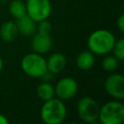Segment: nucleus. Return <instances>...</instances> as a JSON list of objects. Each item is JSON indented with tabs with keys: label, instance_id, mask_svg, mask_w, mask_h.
Returning a JSON list of instances; mask_svg holds the SVG:
<instances>
[{
	"label": "nucleus",
	"instance_id": "16",
	"mask_svg": "<svg viewBox=\"0 0 124 124\" xmlns=\"http://www.w3.org/2000/svg\"><path fill=\"white\" fill-rule=\"evenodd\" d=\"M118 60L113 56V55H108L106 54V56L104 57L103 61H102V67L106 72L111 73L114 72L117 67H118Z\"/></svg>",
	"mask_w": 124,
	"mask_h": 124
},
{
	"label": "nucleus",
	"instance_id": "19",
	"mask_svg": "<svg viewBox=\"0 0 124 124\" xmlns=\"http://www.w3.org/2000/svg\"><path fill=\"white\" fill-rule=\"evenodd\" d=\"M116 25H117V28L119 29L120 32H124V15L123 14H121L119 16V17L117 18Z\"/></svg>",
	"mask_w": 124,
	"mask_h": 124
},
{
	"label": "nucleus",
	"instance_id": "5",
	"mask_svg": "<svg viewBox=\"0 0 124 124\" xmlns=\"http://www.w3.org/2000/svg\"><path fill=\"white\" fill-rule=\"evenodd\" d=\"M100 106L97 101L91 97H82L77 104V112L78 117L86 123H94L98 120Z\"/></svg>",
	"mask_w": 124,
	"mask_h": 124
},
{
	"label": "nucleus",
	"instance_id": "3",
	"mask_svg": "<svg viewBox=\"0 0 124 124\" xmlns=\"http://www.w3.org/2000/svg\"><path fill=\"white\" fill-rule=\"evenodd\" d=\"M20 68L27 76L39 78L47 71L46 59L42 54L36 52L27 53L20 61Z\"/></svg>",
	"mask_w": 124,
	"mask_h": 124
},
{
	"label": "nucleus",
	"instance_id": "9",
	"mask_svg": "<svg viewBox=\"0 0 124 124\" xmlns=\"http://www.w3.org/2000/svg\"><path fill=\"white\" fill-rule=\"evenodd\" d=\"M52 46V39L49 34H43L35 32L31 39V47L34 52L45 54L50 50Z\"/></svg>",
	"mask_w": 124,
	"mask_h": 124
},
{
	"label": "nucleus",
	"instance_id": "21",
	"mask_svg": "<svg viewBox=\"0 0 124 124\" xmlns=\"http://www.w3.org/2000/svg\"><path fill=\"white\" fill-rule=\"evenodd\" d=\"M3 65H4V63H3V59H2V57L0 56V73H1L2 70H3Z\"/></svg>",
	"mask_w": 124,
	"mask_h": 124
},
{
	"label": "nucleus",
	"instance_id": "18",
	"mask_svg": "<svg viewBox=\"0 0 124 124\" xmlns=\"http://www.w3.org/2000/svg\"><path fill=\"white\" fill-rule=\"evenodd\" d=\"M52 29L51 23L46 19H43L41 21L37 22V26H36V31L39 33H43V34H50V31Z\"/></svg>",
	"mask_w": 124,
	"mask_h": 124
},
{
	"label": "nucleus",
	"instance_id": "1",
	"mask_svg": "<svg viewBox=\"0 0 124 124\" xmlns=\"http://www.w3.org/2000/svg\"><path fill=\"white\" fill-rule=\"evenodd\" d=\"M114 35L107 29H97L93 31L87 39L88 50L94 55L108 54L115 43Z\"/></svg>",
	"mask_w": 124,
	"mask_h": 124
},
{
	"label": "nucleus",
	"instance_id": "20",
	"mask_svg": "<svg viewBox=\"0 0 124 124\" xmlns=\"http://www.w3.org/2000/svg\"><path fill=\"white\" fill-rule=\"evenodd\" d=\"M0 124H9V119L2 113H0Z\"/></svg>",
	"mask_w": 124,
	"mask_h": 124
},
{
	"label": "nucleus",
	"instance_id": "10",
	"mask_svg": "<svg viewBox=\"0 0 124 124\" xmlns=\"http://www.w3.org/2000/svg\"><path fill=\"white\" fill-rule=\"evenodd\" d=\"M66 57L61 52H54L49 55L46 60V68L47 71L52 75H56L61 73L66 67Z\"/></svg>",
	"mask_w": 124,
	"mask_h": 124
},
{
	"label": "nucleus",
	"instance_id": "7",
	"mask_svg": "<svg viewBox=\"0 0 124 124\" xmlns=\"http://www.w3.org/2000/svg\"><path fill=\"white\" fill-rule=\"evenodd\" d=\"M78 90V82L75 78L70 77L62 78L57 81L54 86V94L55 96L62 100H70L76 96Z\"/></svg>",
	"mask_w": 124,
	"mask_h": 124
},
{
	"label": "nucleus",
	"instance_id": "8",
	"mask_svg": "<svg viewBox=\"0 0 124 124\" xmlns=\"http://www.w3.org/2000/svg\"><path fill=\"white\" fill-rule=\"evenodd\" d=\"M106 92L115 100L124 98V78L121 74L113 73L109 75L104 83Z\"/></svg>",
	"mask_w": 124,
	"mask_h": 124
},
{
	"label": "nucleus",
	"instance_id": "14",
	"mask_svg": "<svg viewBox=\"0 0 124 124\" xmlns=\"http://www.w3.org/2000/svg\"><path fill=\"white\" fill-rule=\"evenodd\" d=\"M36 94L39 99L42 101H47L55 96L54 94V86L49 81H43L41 82L36 89Z\"/></svg>",
	"mask_w": 124,
	"mask_h": 124
},
{
	"label": "nucleus",
	"instance_id": "4",
	"mask_svg": "<svg viewBox=\"0 0 124 124\" xmlns=\"http://www.w3.org/2000/svg\"><path fill=\"white\" fill-rule=\"evenodd\" d=\"M98 119L102 124H121L124 121V106L119 101H109L100 107Z\"/></svg>",
	"mask_w": 124,
	"mask_h": 124
},
{
	"label": "nucleus",
	"instance_id": "12",
	"mask_svg": "<svg viewBox=\"0 0 124 124\" xmlns=\"http://www.w3.org/2000/svg\"><path fill=\"white\" fill-rule=\"evenodd\" d=\"M18 36V30L16 21L7 20L0 26V37L6 43L14 42Z\"/></svg>",
	"mask_w": 124,
	"mask_h": 124
},
{
	"label": "nucleus",
	"instance_id": "17",
	"mask_svg": "<svg viewBox=\"0 0 124 124\" xmlns=\"http://www.w3.org/2000/svg\"><path fill=\"white\" fill-rule=\"evenodd\" d=\"M111 51L113 52V56L118 61H123L124 60V39L120 38L118 40H115V43Z\"/></svg>",
	"mask_w": 124,
	"mask_h": 124
},
{
	"label": "nucleus",
	"instance_id": "11",
	"mask_svg": "<svg viewBox=\"0 0 124 124\" xmlns=\"http://www.w3.org/2000/svg\"><path fill=\"white\" fill-rule=\"evenodd\" d=\"M16 24L18 30V34L23 36H31L36 32L37 22L33 20L29 16L24 15L16 19Z\"/></svg>",
	"mask_w": 124,
	"mask_h": 124
},
{
	"label": "nucleus",
	"instance_id": "13",
	"mask_svg": "<svg viewBox=\"0 0 124 124\" xmlns=\"http://www.w3.org/2000/svg\"><path fill=\"white\" fill-rule=\"evenodd\" d=\"M95 63V56L90 50L81 51L76 58V64L78 69L87 71L93 67Z\"/></svg>",
	"mask_w": 124,
	"mask_h": 124
},
{
	"label": "nucleus",
	"instance_id": "15",
	"mask_svg": "<svg viewBox=\"0 0 124 124\" xmlns=\"http://www.w3.org/2000/svg\"><path fill=\"white\" fill-rule=\"evenodd\" d=\"M9 12L14 18H18L26 15V6L25 2L22 0H13L9 4Z\"/></svg>",
	"mask_w": 124,
	"mask_h": 124
},
{
	"label": "nucleus",
	"instance_id": "6",
	"mask_svg": "<svg viewBox=\"0 0 124 124\" xmlns=\"http://www.w3.org/2000/svg\"><path fill=\"white\" fill-rule=\"evenodd\" d=\"M26 15L36 22L46 19L51 13L49 0H26Z\"/></svg>",
	"mask_w": 124,
	"mask_h": 124
},
{
	"label": "nucleus",
	"instance_id": "2",
	"mask_svg": "<svg viewBox=\"0 0 124 124\" xmlns=\"http://www.w3.org/2000/svg\"><path fill=\"white\" fill-rule=\"evenodd\" d=\"M40 115L46 124H60L67 116V108L62 100L53 97L44 102Z\"/></svg>",
	"mask_w": 124,
	"mask_h": 124
}]
</instances>
